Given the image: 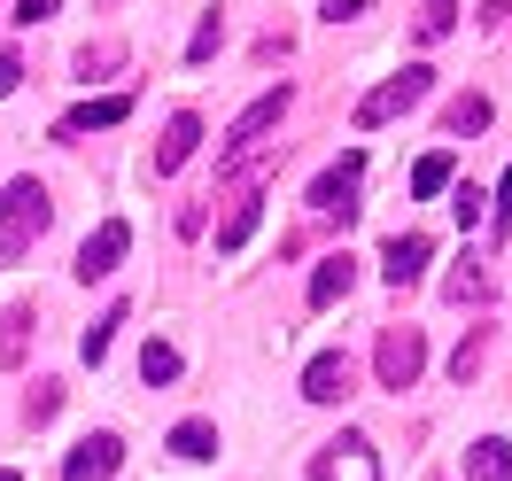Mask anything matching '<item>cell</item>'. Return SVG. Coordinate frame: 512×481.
<instances>
[{
    "mask_svg": "<svg viewBox=\"0 0 512 481\" xmlns=\"http://www.w3.org/2000/svg\"><path fill=\"white\" fill-rule=\"evenodd\" d=\"M47 218H55L47 187H39V179H16V187L0 194V257H32V241L47 233Z\"/></svg>",
    "mask_w": 512,
    "mask_h": 481,
    "instance_id": "1",
    "label": "cell"
},
{
    "mask_svg": "<svg viewBox=\"0 0 512 481\" xmlns=\"http://www.w3.org/2000/svg\"><path fill=\"white\" fill-rule=\"evenodd\" d=\"M435 94V70L427 63H404L396 70V78H381V86H373V94L357 101V132H373V125H388V117H412L419 101Z\"/></svg>",
    "mask_w": 512,
    "mask_h": 481,
    "instance_id": "2",
    "label": "cell"
},
{
    "mask_svg": "<svg viewBox=\"0 0 512 481\" xmlns=\"http://www.w3.org/2000/svg\"><path fill=\"white\" fill-rule=\"evenodd\" d=\"M357 179H365V156H342V163H326L319 179H311V210H319V218H342L350 225L357 218Z\"/></svg>",
    "mask_w": 512,
    "mask_h": 481,
    "instance_id": "3",
    "label": "cell"
},
{
    "mask_svg": "<svg viewBox=\"0 0 512 481\" xmlns=\"http://www.w3.org/2000/svg\"><path fill=\"white\" fill-rule=\"evenodd\" d=\"M419 365H427V342H419V326H388L381 334V350H373V373H381V388H404L419 381Z\"/></svg>",
    "mask_w": 512,
    "mask_h": 481,
    "instance_id": "4",
    "label": "cell"
},
{
    "mask_svg": "<svg viewBox=\"0 0 512 481\" xmlns=\"http://www.w3.org/2000/svg\"><path fill=\"white\" fill-rule=\"evenodd\" d=\"M280 117H288V86H272V94H256L249 109H241V117L225 125V163H241V156L256 148V140H264V132L280 125Z\"/></svg>",
    "mask_w": 512,
    "mask_h": 481,
    "instance_id": "5",
    "label": "cell"
},
{
    "mask_svg": "<svg viewBox=\"0 0 512 481\" xmlns=\"http://www.w3.org/2000/svg\"><path fill=\"white\" fill-rule=\"evenodd\" d=\"M125 249H132V225H125V218H101L94 233H86V249H78V264H70V272L94 288V280H109V272L125 264Z\"/></svg>",
    "mask_w": 512,
    "mask_h": 481,
    "instance_id": "6",
    "label": "cell"
},
{
    "mask_svg": "<svg viewBox=\"0 0 512 481\" xmlns=\"http://www.w3.org/2000/svg\"><path fill=\"white\" fill-rule=\"evenodd\" d=\"M311 481H381V458H373L365 435H342V443H326L311 458Z\"/></svg>",
    "mask_w": 512,
    "mask_h": 481,
    "instance_id": "7",
    "label": "cell"
},
{
    "mask_svg": "<svg viewBox=\"0 0 512 481\" xmlns=\"http://www.w3.org/2000/svg\"><path fill=\"white\" fill-rule=\"evenodd\" d=\"M427 257H435V241H427V233H396V241L381 249L388 288H419V280H427Z\"/></svg>",
    "mask_w": 512,
    "mask_h": 481,
    "instance_id": "8",
    "label": "cell"
},
{
    "mask_svg": "<svg viewBox=\"0 0 512 481\" xmlns=\"http://www.w3.org/2000/svg\"><path fill=\"white\" fill-rule=\"evenodd\" d=\"M117 466H125V443H117V435H86V443L63 458V481H109Z\"/></svg>",
    "mask_w": 512,
    "mask_h": 481,
    "instance_id": "9",
    "label": "cell"
},
{
    "mask_svg": "<svg viewBox=\"0 0 512 481\" xmlns=\"http://www.w3.org/2000/svg\"><path fill=\"white\" fill-rule=\"evenodd\" d=\"M125 117H132V94H109V101H78L55 132H63V140H86V132H109V125H125Z\"/></svg>",
    "mask_w": 512,
    "mask_h": 481,
    "instance_id": "10",
    "label": "cell"
},
{
    "mask_svg": "<svg viewBox=\"0 0 512 481\" xmlns=\"http://www.w3.org/2000/svg\"><path fill=\"white\" fill-rule=\"evenodd\" d=\"M350 357L342 350H326V357H311V373H303V396H311V404H342V396H350Z\"/></svg>",
    "mask_w": 512,
    "mask_h": 481,
    "instance_id": "11",
    "label": "cell"
},
{
    "mask_svg": "<svg viewBox=\"0 0 512 481\" xmlns=\"http://www.w3.org/2000/svg\"><path fill=\"white\" fill-rule=\"evenodd\" d=\"M350 288H357V257H350V249H334V257H326L319 272H311V311H326V303H342Z\"/></svg>",
    "mask_w": 512,
    "mask_h": 481,
    "instance_id": "12",
    "label": "cell"
},
{
    "mask_svg": "<svg viewBox=\"0 0 512 481\" xmlns=\"http://www.w3.org/2000/svg\"><path fill=\"white\" fill-rule=\"evenodd\" d=\"M194 140H202V117H194V109H179V117L163 125V148H156V171H163V179H171V171L194 156Z\"/></svg>",
    "mask_w": 512,
    "mask_h": 481,
    "instance_id": "13",
    "label": "cell"
},
{
    "mask_svg": "<svg viewBox=\"0 0 512 481\" xmlns=\"http://www.w3.org/2000/svg\"><path fill=\"white\" fill-rule=\"evenodd\" d=\"M466 481H512V443L505 435H481L466 450Z\"/></svg>",
    "mask_w": 512,
    "mask_h": 481,
    "instance_id": "14",
    "label": "cell"
},
{
    "mask_svg": "<svg viewBox=\"0 0 512 481\" xmlns=\"http://www.w3.org/2000/svg\"><path fill=\"white\" fill-rule=\"evenodd\" d=\"M171 458H187V466L218 458V427H210V419H179V427H171Z\"/></svg>",
    "mask_w": 512,
    "mask_h": 481,
    "instance_id": "15",
    "label": "cell"
},
{
    "mask_svg": "<svg viewBox=\"0 0 512 481\" xmlns=\"http://www.w3.org/2000/svg\"><path fill=\"white\" fill-rule=\"evenodd\" d=\"M256 218H264V194H241V202H233V218L218 225V257H233V249L249 241V233H256Z\"/></svg>",
    "mask_w": 512,
    "mask_h": 481,
    "instance_id": "16",
    "label": "cell"
},
{
    "mask_svg": "<svg viewBox=\"0 0 512 481\" xmlns=\"http://www.w3.org/2000/svg\"><path fill=\"white\" fill-rule=\"evenodd\" d=\"M117 326H125V303H109V311L78 334V357H86V365H101V357H109V342H117Z\"/></svg>",
    "mask_w": 512,
    "mask_h": 481,
    "instance_id": "17",
    "label": "cell"
},
{
    "mask_svg": "<svg viewBox=\"0 0 512 481\" xmlns=\"http://www.w3.org/2000/svg\"><path fill=\"white\" fill-rule=\"evenodd\" d=\"M24 342H32V303H16L0 319V365H24Z\"/></svg>",
    "mask_w": 512,
    "mask_h": 481,
    "instance_id": "18",
    "label": "cell"
},
{
    "mask_svg": "<svg viewBox=\"0 0 512 481\" xmlns=\"http://www.w3.org/2000/svg\"><path fill=\"white\" fill-rule=\"evenodd\" d=\"M481 125H489V101H481V94H458L443 109V132H450V140H466V132H481Z\"/></svg>",
    "mask_w": 512,
    "mask_h": 481,
    "instance_id": "19",
    "label": "cell"
},
{
    "mask_svg": "<svg viewBox=\"0 0 512 481\" xmlns=\"http://www.w3.org/2000/svg\"><path fill=\"white\" fill-rule=\"evenodd\" d=\"M450 171H458V163H450V148H435V156H419V171H412V194H419V202H435V194L450 187Z\"/></svg>",
    "mask_w": 512,
    "mask_h": 481,
    "instance_id": "20",
    "label": "cell"
},
{
    "mask_svg": "<svg viewBox=\"0 0 512 481\" xmlns=\"http://www.w3.org/2000/svg\"><path fill=\"white\" fill-rule=\"evenodd\" d=\"M140 381H148V388L179 381V350H171V342H148V350H140Z\"/></svg>",
    "mask_w": 512,
    "mask_h": 481,
    "instance_id": "21",
    "label": "cell"
},
{
    "mask_svg": "<svg viewBox=\"0 0 512 481\" xmlns=\"http://www.w3.org/2000/svg\"><path fill=\"white\" fill-rule=\"evenodd\" d=\"M443 295H450V303H481V295H489V280H481V264L466 257V264H458V272L443 280Z\"/></svg>",
    "mask_w": 512,
    "mask_h": 481,
    "instance_id": "22",
    "label": "cell"
},
{
    "mask_svg": "<svg viewBox=\"0 0 512 481\" xmlns=\"http://www.w3.org/2000/svg\"><path fill=\"white\" fill-rule=\"evenodd\" d=\"M427 16H419V32L427 39H450V24H458V0H419Z\"/></svg>",
    "mask_w": 512,
    "mask_h": 481,
    "instance_id": "23",
    "label": "cell"
},
{
    "mask_svg": "<svg viewBox=\"0 0 512 481\" xmlns=\"http://www.w3.org/2000/svg\"><path fill=\"white\" fill-rule=\"evenodd\" d=\"M218 47H225V24H218V16H210V24H202V32L187 39V63H210Z\"/></svg>",
    "mask_w": 512,
    "mask_h": 481,
    "instance_id": "24",
    "label": "cell"
},
{
    "mask_svg": "<svg viewBox=\"0 0 512 481\" xmlns=\"http://www.w3.org/2000/svg\"><path fill=\"white\" fill-rule=\"evenodd\" d=\"M474 365H481V334H474V342H458V357H450V381L466 388V381H474Z\"/></svg>",
    "mask_w": 512,
    "mask_h": 481,
    "instance_id": "25",
    "label": "cell"
},
{
    "mask_svg": "<svg viewBox=\"0 0 512 481\" xmlns=\"http://www.w3.org/2000/svg\"><path fill=\"white\" fill-rule=\"evenodd\" d=\"M489 233H497V241L512 233V171H505V187H497V210H489Z\"/></svg>",
    "mask_w": 512,
    "mask_h": 481,
    "instance_id": "26",
    "label": "cell"
},
{
    "mask_svg": "<svg viewBox=\"0 0 512 481\" xmlns=\"http://www.w3.org/2000/svg\"><path fill=\"white\" fill-rule=\"evenodd\" d=\"M117 55H125L117 39H109V47H86V55H78V70H86V78H94V70H117Z\"/></svg>",
    "mask_w": 512,
    "mask_h": 481,
    "instance_id": "27",
    "label": "cell"
},
{
    "mask_svg": "<svg viewBox=\"0 0 512 481\" xmlns=\"http://www.w3.org/2000/svg\"><path fill=\"white\" fill-rule=\"evenodd\" d=\"M55 412H63V388H55V381H39V396H32V419H55Z\"/></svg>",
    "mask_w": 512,
    "mask_h": 481,
    "instance_id": "28",
    "label": "cell"
},
{
    "mask_svg": "<svg viewBox=\"0 0 512 481\" xmlns=\"http://www.w3.org/2000/svg\"><path fill=\"white\" fill-rule=\"evenodd\" d=\"M450 210H458V225H481V194L458 187V194H450Z\"/></svg>",
    "mask_w": 512,
    "mask_h": 481,
    "instance_id": "29",
    "label": "cell"
},
{
    "mask_svg": "<svg viewBox=\"0 0 512 481\" xmlns=\"http://www.w3.org/2000/svg\"><path fill=\"white\" fill-rule=\"evenodd\" d=\"M16 86H24V55L8 47V55H0V94H16Z\"/></svg>",
    "mask_w": 512,
    "mask_h": 481,
    "instance_id": "30",
    "label": "cell"
},
{
    "mask_svg": "<svg viewBox=\"0 0 512 481\" xmlns=\"http://www.w3.org/2000/svg\"><path fill=\"white\" fill-rule=\"evenodd\" d=\"M47 16H55V0H16V24H24V32H32V24H47Z\"/></svg>",
    "mask_w": 512,
    "mask_h": 481,
    "instance_id": "31",
    "label": "cell"
},
{
    "mask_svg": "<svg viewBox=\"0 0 512 481\" xmlns=\"http://www.w3.org/2000/svg\"><path fill=\"white\" fill-rule=\"evenodd\" d=\"M365 8H373V0H326V16H334V24H350V16H365Z\"/></svg>",
    "mask_w": 512,
    "mask_h": 481,
    "instance_id": "32",
    "label": "cell"
},
{
    "mask_svg": "<svg viewBox=\"0 0 512 481\" xmlns=\"http://www.w3.org/2000/svg\"><path fill=\"white\" fill-rule=\"evenodd\" d=\"M0 481H24V474H8V466H0Z\"/></svg>",
    "mask_w": 512,
    "mask_h": 481,
    "instance_id": "33",
    "label": "cell"
}]
</instances>
